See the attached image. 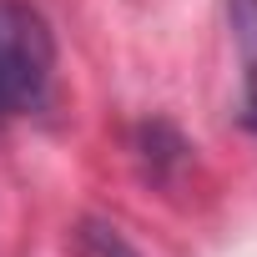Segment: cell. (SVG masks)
<instances>
[{"instance_id": "1", "label": "cell", "mask_w": 257, "mask_h": 257, "mask_svg": "<svg viewBox=\"0 0 257 257\" xmlns=\"http://www.w3.org/2000/svg\"><path fill=\"white\" fill-rule=\"evenodd\" d=\"M51 66H56V41H51L41 11H31L26 0H0V71L46 101Z\"/></svg>"}, {"instance_id": "2", "label": "cell", "mask_w": 257, "mask_h": 257, "mask_svg": "<svg viewBox=\"0 0 257 257\" xmlns=\"http://www.w3.org/2000/svg\"><path fill=\"white\" fill-rule=\"evenodd\" d=\"M227 26L242 56V86H247V126L257 132V0H227Z\"/></svg>"}, {"instance_id": "3", "label": "cell", "mask_w": 257, "mask_h": 257, "mask_svg": "<svg viewBox=\"0 0 257 257\" xmlns=\"http://www.w3.org/2000/svg\"><path fill=\"white\" fill-rule=\"evenodd\" d=\"M76 257H137L132 247H126V237L106 222H81L76 232Z\"/></svg>"}, {"instance_id": "4", "label": "cell", "mask_w": 257, "mask_h": 257, "mask_svg": "<svg viewBox=\"0 0 257 257\" xmlns=\"http://www.w3.org/2000/svg\"><path fill=\"white\" fill-rule=\"evenodd\" d=\"M31 106H41L21 81H11L6 71H0V121H6V116H16V111H31Z\"/></svg>"}]
</instances>
